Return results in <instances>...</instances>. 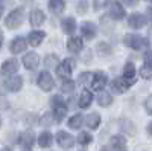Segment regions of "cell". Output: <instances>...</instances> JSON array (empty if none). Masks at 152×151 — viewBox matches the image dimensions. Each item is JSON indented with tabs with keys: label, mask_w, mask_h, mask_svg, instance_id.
I'll list each match as a JSON object with an SVG mask.
<instances>
[{
	"label": "cell",
	"mask_w": 152,
	"mask_h": 151,
	"mask_svg": "<svg viewBox=\"0 0 152 151\" xmlns=\"http://www.w3.org/2000/svg\"><path fill=\"white\" fill-rule=\"evenodd\" d=\"M108 3H110V0H93V8L99 11V9H104Z\"/></svg>",
	"instance_id": "37"
},
{
	"label": "cell",
	"mask_w": 152,
	"mask_h": 151,
	"mask_svg": "<svg viewBox=\"0 0 152 151\" xmlns=\"http://www.w3.org/2000/svg\"><path fill=\"white\" fill-rule=\"evenodd\" d=\"M100 122H102V118H100V115H99L97 111H93V113H90V115H87V116L84 118V124H85L90 130H93V131L99 128Z\"/></svg>",
	"instance_id": "22"
},
{
	"label": "cell",
	"mask_w": 152,
	"mask_h": 151,
	"mask_svg": "<svg viewBox=\"0 0 152 151\" xmlns=\"http://www.w3.org/2000/svg\"><path fill=\"white\" fill-rule=\"evenodd\" d=\"M2 124H3V121H2V116H0V128H2Z\"/></svg>",
	"instance_id": "49"
},
{
	"label": "cell",
	"mask_w": 152,
	"mask_h": 151,
	"mask_svg": "<svg viewBox=\"0 0 152 151\" xmlns=\"http://www.w3.org/2000/svg\"><path fill=\"white\" fill-rule=\"evenodd\" d=\"M120 2H122L125 6L134 8V6H137V5H138V2H140V0H120Z\"/></svg>",
	"instance_id": "42"
},
{
	"label": "cell",
	"mask_w": 152,
	"mask_h": 151,
	"mask_svg": "<svg viewBox=\"0 0 152 151\" xmlns=\"http://www.w3.org/2000/svg\"><path fill=\"white\" fill-rule=\"evenodd\" d=\"M67 125L72 130H81V127L84 125V116L81 113H76V115L70 116V119L67 121Z\"/></svg>",
	"instance_id": "29"
},
{
	"label": "cell",
	"mask_w": 152,
	"mask_h": 151,
	"mask_svg": "<svg viewBox=\"0 0 152 151\" xmlns=\"http://www.w3.org/2000/svg\"><path fill=\"white\" fill-rule=\"evenodd\" d=\"M81 35L87 40H93L97 35V24L93 21H84L81 23Z\"/></svg>",
	"instance_id": "14"
},
{
	"label": "cell",
	"mask_w": 152,
	"mask_h": 151,
	"mask_svg": "<svg viewBox=\"0 0 152 151\" xmlns=\"http://www.w3.org/2000/svg\"><path fill=\"white\" fill-rule=\"evenodd\" d=\"M96 101H97V104L100 105V107H110L111 104H113V95L110 93V92H107V90H100L99 92V95H97V98H96Z\"/></svg>",
	"instance_id": "27"
},
{
	"label": "cell",
	"mask_w": 152,
	"mask_h": 151,
	"mask_svg": "<svg viewBox=\"0 0 152 151\" xmlns=\"http://www.w3.org/2000/svg\"><path fill=\"white\" fill-rule=\"evenodd\" d=\"M126 137L122 136V134H114L111 136V139H110V147L114 150V151H122L126 148Z\"/></svg>",
	"instance_id": "23"
},
{
	"label": "cell",
	"mask_w": 152,
	"mask_h": 151,
	"mask_svg": "<svg viewBox=\"0 0 152 151\" xmlns=\"http://www.w3.org/2000/svg\"><path fill=\"white\" fill-rule=\"evenodd\" d=\"M73 67H75V61L70 58H66L59 61V64L56 66V75L61 80H70L73 73Z\"/></svg>",
	"instance_id": "5"
},
{
	"label": "cell",
	"mask_w": 152,
	"mask_h": 151,
	"mask_svg": "<svg viewBox=\"0 0 152 151\" xmlns=\"http://www.w3.org/2000/svg\"><path fill=\"white\" fill-rule=\"evenodd\" d=\"M37 84L43 92H50L55 87V80H53L52 73H50L49 70H43V72H40V75H38Z\"/></svg>",
	"instance_id": "6"
},
{
	"label": "cell",
	"mask_w": 152,
	"mask_h": 151,
	"mask_svg": "<svg viewBox=\"0 0 152 151\" xmlns=\"http://www.w3.org/2000/svg\"><path fill=\"white\" fill-rule=\"evenodd\" d=\"M55 141L56 144L62 148V150H70L75 147L76 144V137L73 134H70L69 131H64V130H59L56 134H55Z\"/></svg>",
	"instance_id": "4"
},
{
	"label": "cell",
	"mask_w": 152,
	"mask_h": 151,
	"mask_svg": "<svg viewBox=\"0 0 152 151\" xmlns=\"http://www.w3.org/2000/svg\"><path fill=\"white\" fill-rule=\"evenodd\" d=\"M58 64H59V58L56 54H49L44 57V66L47 69H56Z\"/></svg>",
	"instance_id": "30"
},
{
	"label": "cell",
	"mask_w": 152,
	"mask_h": 151,
	"mask_svg": "<svg viewBox=\"0 0 152 151\" xmlns=\"http://www.w3.org/2000/svg\"><path fill=\"white\" fill-rule=\"evenodd\" d=\"M76 142H78L79 145H82V147H87V145H90L93 142V136L88 131H81L78 134V137H76Z\"/></svg>",
	"instance_id": "31"
},
{
	"label": "cell",
	"mask_w": 152,
	"mask_h": 151,
	"mask_svg": "<svg viewBox=\"0 0 152 151\" xmlns=\"http://www.w3.org/2000/svg\"><path fill=\"white\" fill-rule=\"evenodd\" d=\"M5 87L12 93L20 92L21 87H23V77L21 75H11V77H8V80L5 81Z\"/></svg>",
	"instance_id": "13"
},
{
	"label": "cell",
	"mask_w": 152,
	"mask_h": 151,
	"mask_svg": "<svg viewBox=\"0 0 152 151\" xmlns=\"http://www.w3.org/2000/svg\"><path fill=\"white\" fill-rule=\"evenodd\" d=\"M37 142H38V145H40L41 148H50L52 147V144H53V134L50 133V131H41L40 134H38V137H37Z\"/></svg>",
	"instance_id": "24"
},
{
	"label": "cell",
	"mask_w": 152,
	"mask_h": 151,
	"mask_svg": "<svg viewBox=\"0 0 152 151\" xmlns=\"http://www.w3.org/2000/svg\"><path fill=\"white\" fill-rule=\"evenodd\" d=\"M26 47H28V40L24 38V37H15L9 44V50H11V54H14V55L24 52Z\"/></svg>",
	"instance_id": "16"
},
{
	"label": "cell",
	"mask_w": 152,
	"mask_h": 151,
	"mask_svg": "<svg viewBox=\"0 0 152 151\" xmlns=\"http://www.w3.org/2000/svg\"><path fill=\"white\" fill-rule=\"evenodd\" d=\"M40 63H41V60H40V55L37 52H29L23 57V66L28 70H35L40 66Z\"/></svg>",
	"instance_id": "15"
},
{
	"label": "cell",
	"mask_w": 152,
	"mask_h": 151,
	"mask_svg": "<svg viewBox=\"0 0 152 151\" xmlns=\"http://www.w3.org/2000/svg\"><path fill=\"white\" fill-rule=\"evenodd\" d=\"M75 87H76V84H75V81L70 78V80H62V84H61V92L62 93H67V95H70V93H73L75 92Z\"/></svg>",
	"instance_id": "32"
},
{
	"label": "cell",
	"mask_w": 152,
	"mask_h": 151,
	"mask_svg": "<svg viewBox=\"0 0 152 151\" xmlns=\"http://www.w3.org/2000/svg\"><path fill=\"white\" fill-rule=\"evenodd\" d=\"M99 151H114V150H113V148L108 145V147H102V148H100Z\"/></svg>",
	"instance_id": "46"
},
{
	"label": "cell",
	"mask_w": 152,
	"mask_h": 151,
	"mask_svg": "<svg viewBox=\"0 0 152 151\" xmlns=\"http://www.w3.org/2000/svg\"><path fill=\"white\" fill-rule=\"evenodd\" d=\"M18 67H20L18 61L15 58H9V60L3 61L2 67H0V73H2L3 77H11V75L18 72Z\"/></svg>",
	"instance_id": "12"
},
{
	"label": "cell",
	"mask_w": 152,
	"mask_h": 151,
	"mask_svg": "<svg viewBox=\"0 0 152 151\" xmlns=\"http://www.w3.org/2000/svg\"><path fill=\"white\" fill-rule=\"evenodd\" d=\"M91 80H93V72H82L78 77V82L82 85H88V87H90Z\"/></svg>",
	"instance_id": "34"
},
{
	"label": "cell",
	"mask_w": 152,
	"mask_h": 151,
	"mask_svg": "<svg viewBox=\"0 0 152 151\" xmlns=\"http://www.w3.org/2000/svg\"><path fill=\"white\" fill-rule=\"evenodd\" d=\"M2 46H3V31L0 29V50H2Z\"/></svg>",
	"instance_id": "45"
},
{
	"label": "cell",
	"mask_w": 152,
	"mask_h": 151,
	"mask_svg": "<svg viewBox=\"0 0 152 151\" xmlns=\"http://www.w3.org/2000/svg\"><path fill=\"white\" fill-rule=\"evenodd\" d=\"M146 18H148L149 21H152V5L146 9Z\"/></svg>",
	"instance_id": "43"
},
{
	"label": "cell",
	"mask_w": 152,
	"mask_h": 151,
	"mask_svg": "<svg viewBox=\"0 0 152 151\" xmlns=\"http://www.w3.org/2000/svg\"><path fill=\"white\" fill-rule=\"evenodd\" d=\"M44 21H46V14H44L41 9H32L31 11V14H29V23H31V26L38 28V26H41Z\"/></svg>",
	"instance_id": "21"
},
{
	"label": "cell",
	"mask_w": 152,
	"mask_h": 151,
	"mask_svg": "<svg viewBox=\"0 0 152 151\" xmlns=\"http://www.w3.org/2000/svg\"><path fill=\"white\" fill-rule=\"evenodd\" d=\"M61 29L66 35H73L75 31L78 29V23H76L75 17H64L61 20Z\"/></svg>",
	"instance_id": "19"
},
{
	"label": "cell",
	"mask_w": 152,
	"mask_h": 151,
	"mask_svg": "<svg viewBox=\"0 0 152 151\" xmlns=\"http://www.w3.org/2000/svg\"><path fill=\"white\" fill-rule=\"evenodd\" d=\"M148 23V18L142 12H132L128 17V26L132 29H143Z\"/></svg>",
	"instance_id": "9"
},
{
	"label": "cell",
	"mask_w": 152,
	"mask_h": 151,
	"mask_svg": "<svg viewBox=\"0 0 152 151\" xmlns=\"http://www.w3.org/2000/svg\"><path fill=\"white\" fill-rule=\"evenodd\" d=\"M145 110H146L148 115L152 116V95H149L146 98V101H145Z\"/></svg>",
	"instance_id": "39"
},
{
	"label": "cell",
	"mask_w": 152,
	"mask_h": 151,
	"mask_svg": "<svg viewBox=\"0 0 152 151\" xmlns=\"http://www.w3.org/2000/svg\"><path fill=\"white\" fill-rule=\"evenodd\" d=\"M3 8H5V5L0 3V18H2V14H3Z\"/></svg>",
	"instance_id": "47"
},
{
	"label": "cell",
	"mask_w": 152,
	"mask_h": 151,
	"mask_svg": "<svg viewBox=\"0 0 152 151\" xmlns=\"http://www.w3.org/2000/svg\"><path fill=\"white\" fill-rule=\"evenodd\" d=\"M53 124H56V122H55V118L52 115V111L44 113V115L40 118V125H43V127H50V125H53Z\"/></svg>",
	"instance_id": "33"
},
{
	"label": "cell",
	"mask_w": 152,
	"mask_h": 151,
	"mask_svg": "<svg viewBox=\"0 0 152 151\" xmlns=\"http://www.w3.org/2000/svg\"><path fill=\"white\" fill-rule=\"evenodd\" d=\"M129 87L131 84L126 81L123 77H117V78H114L111 81V90L116 93V95H123L129 90Z\"/></svg>",
	"instance_id": "10"
},
{
	"label": "cell",
	"mask_w": 152,
	"mask_h": 151,
	"mask_svg": "<svg viewBox=\"0 0 152 151\" xmlns=\"http://www.w3.org/2000/svg\"><path fill=\"white\" fill-rule=\"evenodd\" d=\"M87 9H88V5H87L85 0H81V2L78 3V6H76V11H78L79 14H85Z\"/></svg>",
	"instance_id": "40"
},
{
	"label": "cell",
	"mask_w": 152,
	"mask_h": 151,
	"mask_svg": "<svg viewBox=\"0 0 152 151\" xmlns=\"http://www.w3.org/2000/svg\"><path fill=\"white\" fill-rule=\"evenodd\" d=\"M50 107H52V115H53L56 124L64 121V118L67 115V110H69L66 99H62L61 95H55L50 98Z\"/></svg>",
	"instance_id": "1"
},
{
	"label": "cell",
	"mask_w": 152,
	"mask_h": 151,
	"mask_svg": "<svg viewBox=\"0 0 152 151\" xmlns=\"http://www.w3.org/2000/svg\"><path fill=\"white\" fill-rule=\"evenodd\" d=\"M108 84V77H107V73H104L102 70H97L93 73V80L90 82V89L96 90V92H100V90H104L105 87Z\"/></svg>",
	"instance_id": "8"
},
{
	"label": "cell",
	"mask_w": 152,
	"mask_h": 151,
	"mask_svg": "<svg viewBox=\"0 0 152 151\" xmlns=\"http://www.w3.org/2000/svg\"><path fill=\"white\" fill-rule=\"evenodd\" d=\"M82 49H84L82 38L81 37H76V35H72L67 41V50L72 54H79V52H82Z\"/></svg>",
	"instance_id": "20"
},
{
	"label": "cell",
	"mask_w": 152,
	"mask_h": 151,
	"mask_svg": "<svg viewBox=\"0 0 152 151\" xmlns=\"http://www.w3.org/2000/svg\"><path fill=\"white\" fill-rule=\"evenodd\" d=\"M9 108V101L6 96L0 95V111H6Z\"/></svg>",
	"instance_id": "38"
},
{
	"label": "cell",
	"mask_w": 152,
	"mask_h": 151,
	"mask_svg": "<svg viewBox=\"0 0 152 151\" xmlns=\"http://www.w3.org/2000/svg\"><path fill=\"white\" fill-rule=\"evenodd\" d=\"M143 60H145V64L152 66V50H146V52H145V57H143Z\"/></svg>",
	"instance_id": "41"
},
{
	"label": "cell",
	"mask_w": 152,
	"mask_h": 151,
	"mask_svg": "<svg viewBox=\"0 0 152 151\" xmlns=\"http://www.w3.org/2000/svg\"><path fill=\"white\" fill-rule=\"evenodd\" d=\"M138 75L143 78V80H151L152 78V66H148V64H143L138 70Z\"/></svg>",
	"instance_id": "35"
},
{
	"label": "cell",
	"mask_w": 152,
	"mask_h": 151,
	"mask_svg": "<svg viewBox=\"0 0 152 151\" xmlns=\"http://www.w3.org/2000/svg\"><path fill=\"white\" fill-rule=\"evenodd\" d=\"M122 151H125V150H122Z\"/></svg>",
	"instance_id": "50"
},
{
	"label": "cell",
	"mask_w": 152,
	"mask_h": 151,
	"mask_svg": "<svg viewBox=\"0 0 152 151\" xmlns=\"http://www.w3.org/2000/svg\"><path fill=\"white\" fill-rule=\"evenodd\" d=\"M93 102V93L88 90V89H84L81 92V96H79V101H78V105L79 108H88Z\"/></svg>",
	"instance_id": "26"
},
{
	"label": "cell",
	"mask_w": 152,
	"mask_h": 151,
	"mask_svg": "<svg viewBox=\"0 0 152 151\" xmlns=\"http://www.w3.org/2000/svg\"><path fill=\"white\" fill-rule=\"evenodd\" d=\"M146 131H148V134L152 137V121H151V122L146 125Z\"/></svg>",
	"instance_id": "44"
},
{
	"label": "cell",
	"mask_w": 152,
	"mask_h": 151,
	"mask_svg": "<svg viewBox=\"0 0 152 151\" xmlns=\"http://www.w3.org/2000/svg\"><path fill=\"white\" fill-rule=\"evenodd\" d=\"M97 50H99V55H100V57L111 55V47H110L107 43H99V44H97Z\"/></svg>",
	"instance_id": "36"
},
{
	"label": "cell",
	"mask_w": 152,
	"mask_h": 151,
	"mask_svg": "<svg viewBox=\"0 0 152 151\" xmlns=\"http://www.w3.org/2000/svg\"><path fill=\"white\" fill-rule=\"evenodd\" d=\"M46 38V32L44 31H40V29H35V31H31L28 34V44H31L32 47H37L40 46Z\"/></svg>",
	"instance_id": "18"
},
{
	"label": "cell",
	"mask_w": 152,
	"mask_h": 151,
	"mask_svg": "<svg viewBox=\"0 0 152 151\" xmlns=\"http://www.w3.org/2000/svg\"><path fill=\"white\" fill-rule=\"evenodd\" d=\"M0 151H14V150H12V148H9V147H3V148L0 150Z\"/></svg>",
	"instance_id": "48"
},
{
	"label": "cell",
	"mask_w": 152,
	"mask_h": 151,
	"mask_svg": "<svg viewBox=\"0 0 152 151\" xmlns=\"http://www.w3.org/2000/svg\"><path fill=\"white\" fill-rule=\"evenodd\" d=\"M24 20V9L23 8H17V9H12L9 14L5 18V24L8 29H17L20 24Z\"/></svg>",
	"instance_id": "3"
},
{
	"label": "cell",
	"mask_w": 152,
	"mask_h": 151,
	"mask_svg": "<svg viewBox=\"0 0 152 151\" xmlns=\"http://www.w3.org/2000/svg\"><path fill=\"white\" fill-rule=\"evenodd\" d=\"M123 44L132 50H146L151 43L146 37H142L138 34H126L123 37Z\"/></svg>",
	"instance_id": "2"
},
{
	"label": "cell",
	"mask_w": 152,
	"mask_h": 151,
	"mask_svg": "<svg viewBox=\"0 0 152 151\" xmlns=\"http://www.w3.org/2000/svg\"><path fill=\"white\" fill-rule=\"evenodd\" d=\"M151 2H152V0H151Z\"/></svg>",
	"instance_id": "51"
},
{
	"label": "cell",
	"mask_w": 152,
	"mask_h": 151,
	"mask_svg": "<svg viewBox=\"0 0 152 151\" xmlns=\"http://www.w3.org/2000/svg\"><path fill=\"white\" fill-rule=\"evenodd\" d=\"M122 77H123L126 81H128L131 85L135 84V81H137V70H135V64H134L132 61H128V63L125 64Z\"/></svg>",
	"instance_id": "17"
},
{
	"label": "cell",
	"mask_w": 152,
	"mask_h": 151,
	"mask_svg": "<svg viewBox=\"0 0 152 151\" xmlns=\"http://www.w3.org/2000/svg\"><path fill=\"white\" fill-rule=\"evenodd\" d=\"M18 144L20 147L24 150V151H31L34 144H35V134L32 130H28V131H23L18 137Z\"/></svg>",
	"instance_id": "11"
},
{
	"label": "cell",
	"mask_w": 152,
	"mask_h": 151,
	"mask_svg": "<svg viewBox=\"0 0 152 151\" xmlns=\"http://www.w3.org/2000/svg\"><path fill=\"white\" fill-rule=\"evenodd\" d=\"M49 11L55 15H61L66 9V0H49Z\"/></svg>",
	"instance_id": "25"
},
{
	"label": "cell",
	"mask_w": 152,
	"mask_h": 151,
	"mask_svg": "<svg viewBox=\"0 0 152 151\" xmlns=\"http://www.w3.org/2000/svg\"><path fill=\"white\" fill-rule=\"evenodd\" d=\"M119 127H120V130H122L123 133L129 134V136H134V134L137 133L134 122L129 121V119H120V121H119Z\"/></svg>",
	"instance_id": "28"
},
{
	"label": "cell",
	"mask_w": 152,
	"mask_h": 151,
	"mask_svg": "<svg viewBox=\"0 0 152 151\" xmlns=\"http://www.w3.org/2000/svg\"><path fill=\"white\" fill-rule=\"evenodd\" d=\"M108 15L110 18L113 20H123L126 17V11H125V6L123 3L120 2V0H113V2H110V9H108Z\"/></svg>",
	"instance_id": "7"
}]
</instances>
